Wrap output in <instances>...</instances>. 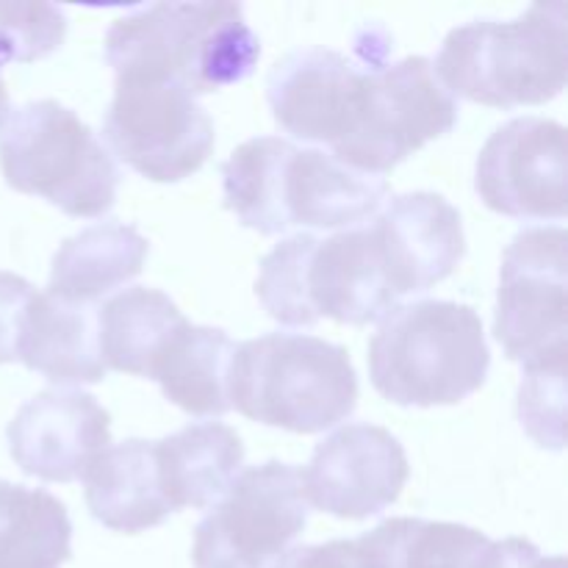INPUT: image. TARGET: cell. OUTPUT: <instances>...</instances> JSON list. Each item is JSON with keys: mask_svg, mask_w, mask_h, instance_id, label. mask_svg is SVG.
<instances>
[{"mask_svg": "<svg viewBox=\"0 0 568 568\" xmlns=\"http://www.w3.org/2000/svg\"><path fill=\"white\" fill-rule=\"evenodd\" d=\"M483 203L514 220H566V128L519 116L488 136L477 155Z\"/></svg>", "mask_w": 568, "mask_h": 568, "instance_id": "obj_11", "label": "cell"}, {"mask_svg": "<svg viewBox=\"0 0 568 568\" xmlns=\"http://www.w3.org/2000/svg\"><path fill=\"white\" fill-rule=\"evenodd\" d=\"M103 136L120 161L155 183L194 175L214 153V122L183 87L120 75L103 120Z\"/></svg>", "mask_w": 568, "mask_h": 568, "instance_id": "obj_9", "label": "cell"}, {"mask_svg": "<svg viewBox=\"0 0 568 568\" xmlns=\"http://www.w3.org/2000/svg\"><path fill=\"white\" fill-rule=\"evenodd\" d=\"M150 244L133 225L103 222L67 239L50 264V297L94 305L142 272Z\"/></svg>", "mask_w": 568, "mask_h": 568, "instance_id": "obj_20", "label": "cell"}, {"mask_svg": "<svg viewBox=\"0 0 568 568\" xmlns=\"http://www.w3.org/2000/svg\"><path fill=\"white\" fill-rule=\"evenodd\" d=\"M455 122L458 100L438 81L433 61L408 55L397 64L366 67L331 150L342 164L381 178L427 142L447 136Z\"/></svg>", "mask_w": 568, "mask_h": 568, "instance_id": "obj_7", "label": "cell"}, {"mask_svg": "<svg viewBox=\"0 0 568 568\" xmlns=\"http://www.w3.org/2000/svg\"><path fill=\"white\" fill-rule=\"evenodd\" d=\"M303 475L308 505L336 519H369L392 508L410 477L405 447L386 427L347 425L316 444Z\"/></svg>", "mask_w": 568, "mask_h": 568, "instance_id": "obj_12", "label": "cell"}, {"mask_svg": "<svg viewBox=\"0 0 568 568\" xmlns=\"http://www.w3.org/2000/svg\"><path fill=\"white\" fill-rule=\"evenodd\" d=\"M83 483L89 514L109 530L136 536L164 525L172 514L161 491L155 442L131 438L103 449L87 469Z\"/></svg>", "mask_w": 568, "mask_h": 568, "instance_id": "obj_18", "label": "cell"}, {"mask_svg": "<svg viewBox=\"0 0 568 568\" xmlns=\"http://www.w3.org/2000/svg\"><path fill=\"white\" fill-rule=\"evenodd\" d=\"M222 186L239 222L264 236L292 227H358L383 209L388 194L383 178L281 136L239 144L222 164Z\"/></svg>", "mask_w": 568, "mask_h": 568, "instance_id": "obj_1", "label": "cell"}, {"mask_svg": "<svg viewBox=\"0 0 568 568\" xmlns=\"http://www.w3.org/2000/svg\"><path fill=\"white\" fill-rule=\"evenodd\" d=\"M364 64L331 48H300L283 55L266 78L272 116L288 136L333 148Z\"/></svg>", "mask_w": 568, "mask_h": 568, "instance_id": "obj_16", "label": "cell"}, {"mask_svg": "<svg viewBox=\"0 0 568 568\" xmlns=\"http://www.w3.org/2000/svg\"><path fill=\"white\" fill-rule=\"evenodd\" d=\"M303 294L314 322L342 325L381 322L399 305L392 270L375 225H358L316 239L305 255Z\"/></svg>", "mask_w": 568, "mask_h": 568, "instance_id": "obj_14", "label": "cell"}, {"mask_svg": "<svg viewBox=\"0 0 568 568\" xmlns=\"http://www.w3.org/2000/svg\"><path fill=\"white\" fill-rule=\"evenodd\" d=\"M186 316L159 288L133 286L98 308L100 355L105 369L150 377L155 358Z\"/></svg>", "mask_w": 568, "mask_h": 568, "instance_id": "obj_23", "label": "cell"}, {"mask_svg": "<svg viewBox=\"0 0 568 568\" xmlns=\"http://www.w3.org/2000/svg\"><path fill=\"white\" fill-rule=\"evenodd\" d=\"M261 42L239 3H153L120 17L105 33L116 78H155L192 98L247 81Z\"/></svg>", "mask_w": 568, "mask_h": 568, "instance_id": "obj_2", "label": "cell"}, {"mask_svg": "<svg viewBox=\"0 0 568 568\" xmlns=\"http://www.w3.org/2000/svg\"><path fill=\"white\" fill-rule=\"evenodd\" d=\"M488 353L475 308L449 300L397 305L369 342L372 386L394 405H458L486 383Z\"/></svg>", "mask_w": 568, "mask_h": 568, "instance_id": "obj_4", "label": "cell"}, {"mask_svg": "<svg viewBox=\"0 0 568 568\" xmlns=\"http://www.w3.org/2000/svg\"><path fill=\"white\" fill-rule=\"evenodd\" d=\"M67 37V17L53 3H0V70L55 53Z\"/></svg>", "mask_w": 568, "mask_h": 568, "instance_id": "obj_26", "label": "cell"}, {"mask_svg": "<svg viewBox=\"0 0 568 568\" xmlns=\"http://www.w3.org/2000/svg\"><path fill=\"white\" fill-rule=\"evenodd\" d=\"M272 568H361L355 541H327L294 547Z\"/></svg>", "mask_w": 568, "mask_h": 568, "instance_id": "obj_28", "label": "cell"}, {"mask_svg": "<svg viewBox=\"0 0 568 568\" xmlns=\"http://www.w3.org/2000/svg\"><path fill=\"white\" fill-rule=\"evenodd\" d=\"M236 342L220 327L183 322L155 358L150 377L164 397L189 416H222L231 410L227 377Z\"/></svg>", "mask_w": 568, "mask_h": 568, "instance_id": "obj_21", "label": "cell"}, {"mask_svg": "<svg viewBox=\"0 0 568 568\" xmlns=\"http://www.w3.org/2000/svg\"><path fill=\"white\" fill-rule=\"evenodd\" d=\"M494 541L453 521L388 519L355 538L361 568H488Z\"/></svg>", "mask_w": 568, "mask_h": 568, "instance_id": "obj_22", "label": "cell"}, {"mask_svg": "<svg viewBox=\"0 0 568 568\" xmlns=\"http://www.w3.org/2000/svg\"><path fill=\"white\" fill-rule=\"evenodd\" d=\"M231 408L288 433H322L358 405L347 349L305 333H266L236 344L227 377Z\"/></svg>", "mask_w": 568, "mask_h": 568, "instance_id": "obj_5", "label": "cell"}, {"mask_svg": "<svg viewBox=\"0 0 568 568\" xmlns=\"http://www.w3.org/2000/svg\"><path fill=\"white\" fill-rule=\"evenodd\" d=\"M372 225L381 236L399 300L430 292L464 261V222L442 194H399L388 200Z\"/></svg>", "mask_w": 568, "mask_h": 568, "instance_id": "obj_15", "label": "cell"}, {"mask_svg": "<svg viewBox=\"0 0 568 568\" xmlns=\"http://www.w3.org/2000/svg\"><path fill=\"white\" fill-rule=\"evenodd\" d=\"M9 453L26 475L48 483L83 480L111 444V416L87 392H39L9 422Z\"/></svg>", "mask_w": 568, "mask_h": 568, "instance_id": "obj_13", "label": "cell"}, {"mask_svg": "<svg viewBox=\"0 0 568 568\" xmlns=\"http://www.w3.org/2000/svg\"><path fill=\"white\" fill-rule=\"evenodd\" d=\"M566 355L527 364L521 372L519 419L538 447L564 449Z\"/></svg>", "mask_w": 568, "mask_h": 568, "instance_id": "obj_25", "label": "cell"}, {"mask_svg": "<svg viewBox=\"0 0 568 568\" xmlns=\"http://www.w3.org/2000/svg\"><path fill=\"white\" fill-rule=\"evenodd\" d=\"M72 558V521L42 488L0 480V568H61Z\"/></svg>", "mask_w": 568, "mask_h": 568, "instance_id": "obj_24", "label": "cell"}, {"mask_svg": "<svg viewBox=\"0 0 568 568\" xmlns=\"http://www.w3.org/2000/svg\"><path fill=\"white\" fill-rule=\"evenodd\" d=\"M9 116H11V98L9 92H6L3 78H0V131H3V125L9 122Z\"/></svg>", "mask_w": 568, "mask_h": 568, "instance_id": "obj_30", "label": "cell"}, {"mask_svg": "<svg viewBox=\"0 0 568 568\" xmlns=\"http://www.w3.org/2000/svg\"><path fill=\"white\" fill-rule=\"evenodd\" d=\"M17 361L55 386L100 383L105 364L100 355L98 308L61 303L48 292H37L22 322Z\"/></svg>", "mask_w": 568, "mask_h": 568, "instance_id": "obj_17", "label": "cell"}, {"mask_svg": "<svg viewBox=\"0 0 568 568\" xmlns=\"http://www.w3.org/2000/svg\"><path fill=\"white\" fill-rule=\"evenodd\" d=\"M308 525L303 475L288 464L250 466L194 530V568H272Z\"/></svg>", "mask_w": 568, "mask_h": 568, "instance_id": "obj_8", "label": "cell"}, {"mask_svg": "<svg viewBox=\"0 0 568 568\" xmlns=\"http://www.w3.org/2000/svg\"><path fill=\"white\" fill-rule=\"evenodd\" d=\"M566 244L564 227H527L503 255L494 336L521 366L566 355Z\"/></svg>", "mask_w": 568, "mask_h": 568, "instance_id": "obj_10", "label": "cell"}, {"mask_svg": "<svg viewBox=\"0 0 568 568\" xmlns=\"http://www.w3.org/2000/svg\"><path fill=\"white\" fill-rule=\"evenodd\" d=\"M488 568H566V558L560 555L547 558L527 538H508V541H494Z\"/></svg>", "mask_w": 568, "mask_h": 568, "instance_id": "obj_29", "label": "cell"}, {"mask_svg": "<svg viewBox=\"0 0 568 568\" xmlns=\"http://www.w3.org/2000/svg\"><path fill=\"white\" fill-rule=\"evenodd\" d=\"M0 170L14 192L48 200L78 220L109 214L122 178L98 133L55 100L11 111L0 131Z\"/></svg>", "mask_w": 568, "mask_h": 568, "instance_id": "obj_6", "label": "cell"}, {"mask_svg": "<svg viewBox=\"0 0 568 568\" xmlns=\"http://www.w3.org/2000/svg\"><path fill=\"white\" fill-rule=\"evenodd\" d=\"M161 491L172 514L203 510L220 503L242 475L244 444L222 422H200L155 442Z\"/></svg>", "mask_w": 568, "mask_h": 568, "instance_id": "obj_19", "label": "cell"}, {"mask_svg": "<svg viewBox=\"0 0 568 568\" xmlns=\"http://www.w3.org/2000/svg\"><path fill=\"white\" fill-rule=\"evenodd\" d=\"M433 67L455 100L503 111L549 103L566 89V3H536L510 22L475 20L455 28Z\"/></svg>", "mask_w": 568, "mask_h": 568, "instance_id": "obj_3", "label": "cell"}, {"mask_svg": "<svg viewBox=\"0 0 568 568\" xmlns=\"http://www.w3.org/2000/svg\"><path fill=\"white\" fill-rule=\"evenodd\" d=\"M37 288L14 272H0V364H14L20 353L22 322Z\"/></svg>", "mask_w": 568, "mask_h": 568, "instance_id": "obj_27", "label": "cell"}]
</instances>
